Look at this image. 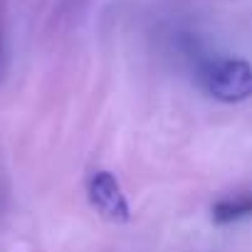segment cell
<instances>
[{
    "label": "cell",
    "mask_w": 252,
    "mask_h": 252,
    "mask_svg": "<svg viewBox=\"0 0 252 252\" xmlns=\"http://www.w3.org/2000/svg\"><path fill=\"white\" fill-rule=\"evenodd\" d=\"M198 84L218 101H245L252 96V64L245 60H210L198 69Z\"/></svg>",
    "instance_id": "1"
},
{
    "label": "cell",
    "mask_w": 252,
    "mask_h": 252,
    "mask_svg": "<svg viewBox=\"0 0 252 252\" xmlns=\"http://www.w3.org/2000/svg\"><path fill=\"white\" fill-rule=\"evenodd\" d=\"M87 195L92 208L109 222H129L131 220V210L126 203V195L119 186V181L114 178V173L109 171H96L92 173L89 183H87Z\"/></svg>",
    "instance_id": "2"
},
{
    "label": "cell",
    "mask_w": 252,
    "mask_h": 252,
    "mask_svg": "<svg viewBox=\"0 0 252 252\" xmlns=\"http://www.w3.org/2000/svg\"><path fill=\"white\" fill-rule=\"evenodd\" d=\"M210 215H213L215 225H230V222L252 218V193H240V195H230V198L218 200L213 205Z\"/></svg>",
    "instance_id": "3"
}]
</instances>
